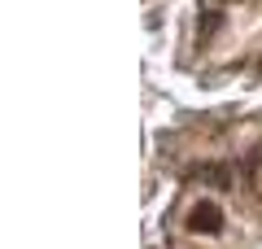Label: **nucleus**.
Listing matches in <instances>:
<instances>
[{"mask_svg": "<svg viewBox=\"0 0 262 249\" xmlns=\"http://www.w3.org/2000/svg\"><path fill=\"white\" fill-rule=\"evenodd\" d=\"M206 184V179H201ZM210 188V184H206ZM192 193V201H184L179 205V214H184V227H188V236H219L223 232V223H227V205H223V197L219 193Z\"/></svg>", "mask_w": 262, "mask_h": 249, "instance_id": "1", "label": "nucleus"}]
</instances>
